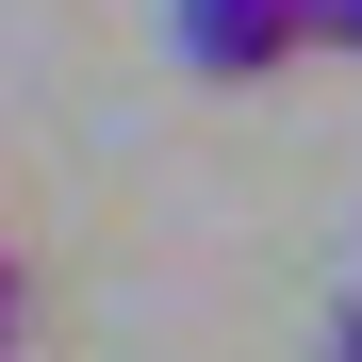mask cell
<instances>
[{
    "label": "cell",
    "instance_id": "obj_1",
    "mask_svg": "<svg viewBox=\"0 0 362 362\" xmlns=\"http://www.w3.org/2000/svg\"><path fill=\"white\" fill-rule=\"evenodd\" d=\"M165 33H181L198 83H264V66L313 49V0H165Z\"/></svg>",
    "mask_w": 362,
    "mask_h": 362
},
{
    "label": "cell",
    "instance_id": "obj_2",
    "mask_svg": "<svg viewBox=\"0 0 362 362\" xmlns=\"http://www.w3.org/2000/svg\"><path fill=\"white\" fill-rule=\"evenodd\" d=\"M33 329V280H17V247H0V346H17Z\"/></svg>",
    "mask_w": 362,
    "mask_h": 362
},
{
    "label": "cell",
    "instance_id": "obj_3",
    "mask_svg": "<svg viewBox=\"0 0 362 362\" xmlns=\"http://www.w3.org/2000/svg\"><path fill=\"white\" fill-rule=\"evenodd\" d=\"M313 33H329V49H362V0H313Z\"/></svg>",
    "mask_w": 362,
    "mask_h": 362
},
{
    "label": "cell",
    "instance_id": "obj_4",
    "mask_svg": "<svg viewBox=\"0 0 362 362\" xmlns=\"http://www.w3.org/2000/svg\"><path fill=\"white\" fill-rule=\"evenodd\" d=\"M329 362H362V313H346V329H329Z\"/></svg>",
    "mask_w": 362,
    "mask_h": 362
}]
</instances>
